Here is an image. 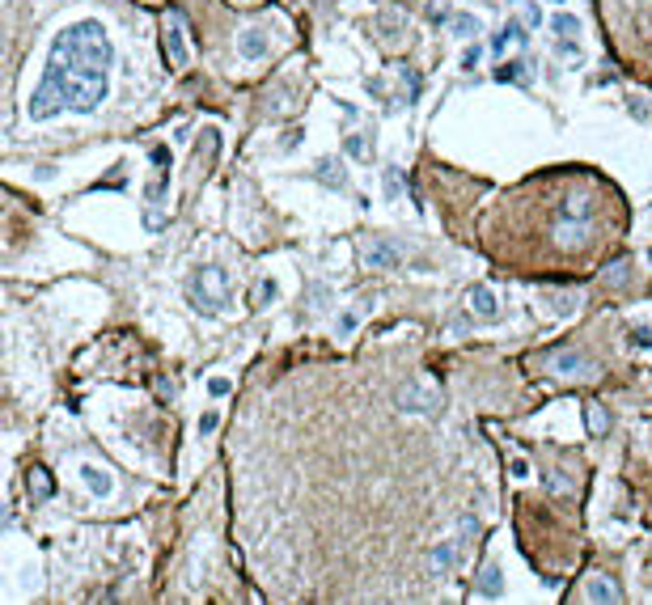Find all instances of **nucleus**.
<instances>
[{
    "label": "nucleus",
    "mask_w": 652,
    "mask_h": 605,
    "mask_svg": "<svg viewBox=\"0 0 652 605\" xmlns=\"http://www.w3.org/2000/svg\"><path fill=\"white\" fill-rule=\"evenodd\" d=\"M26 491H30V500H51V495H56V482H51V474L42 470V466H34L30 474H26Z\"/></svg>",
    "instance_id": "obj_9"
},
{
    "label": "nucleus",
    "mask_w": 652,
    "mask_h": 605,
    "mask_svg": "<svg viewBox=\"0 0 652 605\" xmlns=\"http://www.w3.org/2000/svg\"><path fill=\"white\" fill-rule=\"evenodd\" d=\"M216 140H221V136H216V132L208 127V132H203V140H199V148H195V161H199V165H203V161L216 152Z\"/></svg>",
    "instance_id": "obj_16"
},
{
    "label": "nucleus",
    "mask_w": 652,
    "mask_h": 605,
    "mask_svg": "<svg viewBox=\"0 0 652 605\" xmlns=\"http://www.w3.org/2000/svg\"><path fill=\"white\" fill-rule=\"evenodd\" d=\"M509 470H513V478H525V474H529V462H525V457H513Z\"/></svg>",
    "instance_id": "obj_29"
},
{
    "label": "nucleus",
    "mask_w": 652,
    "mask_h": 605,
    "mask_svg": "<svg viewBox=\"0 0 652 605\" xmlns=\"http://www.w3.org/2000/svg\"><path fill=\"white\" fill-rule=\"evenodd\" d=\"M115 47L102 22H72L56 34L47 55V72L30 97V119H51L60 110H98L111 93Z\"/></svg>",
    "instance_id": "obj_1"
},
{
    "label": "nucleus",
    "mask_w": 652,
    "mask_h": 605,
    "mask_svg": "<svg viewBox=\"0 0 652 605\" xmlns=\"http://www.w3.org/2000/svg\"><path fill=\"white\" fill-rule=\"evenodd\" d=\"M648 576H652V567H648Z\"/></svg>",
    "instance_id": "obj_36"
},
{
    "label": "nucleus",
    "mask_w": 652,
    "mask_h": 605,
    "mask_svg": "<svg viewBox=\"0 0 652 605\" xmlns=\"http://www.w3.org/2000/svg\"><path fill=\"white\" fill-rule=\"evenodd\" d=\"M496 77H500V81H517V85H525V68H521V64H504Z\"/></svg>",
    "instance_id": "obj_24"
},
{
    "label": "nucleus",
    "mask_w": 652,
    "mask_h": 605,
    "mask_svg": "<svg viewBox=\"0 0 652 605\" xmlns=\"http://www.w3.org/2000/svg\"><path fill=\"white\" fill-rule=\"evenodd\" d=\"M474 533H479V521H474V512H466V517H462V521H458V542H462V546H466V542H470V537H474Z\"/></svg>",
    "instance_id": "obj_19"
},
{
    "label": "nucleus",
    "mask_w": 652,
    "mask_h": 605,
    "mask_svg": "<svg viewBox=\"0 0 652 605\" xmlns=\"http://www.w3.org/2000/svg\"><path fill=\"white\" fill-rule=\"evenodd\" d=\"M352 330H356V313H343L339 317V335H352Z\"/></svg>",
    "instance_id": "obj_31"
},
{
    "label": "nucleus",
    "mask_w": 652,
    "mask_h": 605,
    "mask_svg": "<svg viewBox=\"0 0 652 605\" xmlns=\"http://www.w3.org/2000/svg\"><path fill=\"white\" fill-rule=\"evenodd\" d=\"M343 148H348V157H356V161H364V157H368L364 136H348V144H343Z\"/></svg>",
    "instance_id": "obj_22"
},
{
    "label": "nucleus",
    "mask_w": 652,
    "mask_h": 605,
    "mask_svg": "<svg viewBox=\"0 0 652 605\" xmlns=\"http://www.w3.org/2000/svg\"><path fill=\"white\" fill-rule=\"evenodd\" d=\"M81 478H85V487H89L93 495H102V500L115 491V478L106 474V470H98V466H81Z\"/></svg>",
    "instance_id": "obj_11"
},
{
    "label": "nucleus",
    "mask_w": 652,
    "mask_h": 605,
    "mask_svg": "<svg viewBox=\"0 0 652 605\" xmlns=\"http://www.w3.org/2000/svg\"><path fill=\"white\" fill-rule=\"evenodd\" d=\"M403 85H407V97L415 102V97H419V77H415V72H403Z\"/></svg>",
    "instance_id": "obj_26"
},
{
    "label": "nucleus",
    "mask_w": 652,
    "mask_h": 605,
    "mask_svg": "<svg viewBox=\"0 0 652 605\" xmlns=\"http://www.w3.org/2000/svg\"><path fill=\"white\" fill-rule=\"evenodd\" d=\"M267 301H276V280H258L254 288V305H267Z\"/></svg>",
    "instance_id": "obj_20"
},
{
    "label": "nucleus",
    "mask_w": 652,
    "mask_h": 605,
    "mask_svg": "<svg viewBox=\"0 0 652 605\" xmlns=\"http://www.w3.org/2000/svg\"><path fill=\"white\" fill-rule=\"evenodd\" d=\"M166 55H170V64L174 68H187L191 64V47H187V22L178 9L166 13Z\"/></svg>",
    "instance_id": "obj_5"
},
{
    "label": "nucleus",
    "mask_w": 652,
    "mask_h": 605,
    "mask_svg": "<svg viewBox=\"0 0 652 605\" xmlns=\"http://www.w3.org/2000/svg\"><path fill=\"white\" fill-rule=\"evenodd\" d=\"M360 262L373 267V271H394L403 258H398V250L390 242H360Z\"/></svg>",
    "instance_id": "obj_6"
},
{
    "label": "nucleus",
    "mask_w": 652,
    "mask_h": 605,
    "mask_svg": "<svg viewBox=\"0 0 652 605\" xmlns=\"http://www.w3.org/2000/svg\"><path fill=\"white\" fill-rule=\"evenodd\" d=\"M542 364H547L555 377H572V381H593L597 377V364L584 352H551Z\"/></svg>",
    "instance_id": "obj_4"
},
{
    "label": "nucleus",
    "mask_w": 652,
    "mask_h": 605,
    "mask_svg": "<svg viewBox=\"0 0 652 605\" xmlns=\"http://www.w3.org/2000/svg\"><path fill=\"white\" fill-rule=\"evenodd\" d=\"M584 597H589V601H623L619 584H614V580H606V576H589V584H584Z\"/></svg>",
    "instance_id": "obj_10"
},
{
    "label": "nucleus",
    "mask_w": 652,
    "mask_h": 605,
    "mask_svg": "<svg viewBox=\"0 0 652 605\" xmlns=\"http://www.w3.org/2000/svg\"><path fill=\"white\" fill-rule=\"evenodd\" d=\"M474 64H479V47H470V51L462 55V68H474Z\"/></svg>",
    "instance_id": "obj_33"
},
{
    "label": "nucleus",
    "mask_w": 652,
    "mask_h": 605,
    "mask_svg": "<svg viewBox=\"0 0 652 605\" xmlns=\"http://www.w3.org/2000/svg\"><path fill=\"white\" fill-rule=\"evenodd\" d=\"M631 339H635L639 347H652V330H635V335H631Z\"/></svg>",
    "instance_id": "obj_34"
},
{
    "label": "nucleus",
    "mask_w": 652,
    "mask_h": 605,
    "mask_svg": "<svg viewBox=\"0 0 652 605\" xmlns=\"http://www.w3.org/2000/svg\"><path fill=\"white\" fill-rule=\"evenodd\" d=\"M318 174H322V182H326V187H343V165H339L335 157L318 161Z\"/></svg>",
    "instance_id": "obj_15"
},
{
    "label": "nucleus",
    "mask_w": 652,
    "mask_h": 605,
    "mask_svg": "<svg viewBox=\"0 0 652 605\" xmlns=\"http://www.w3.org/2000/svg\"><path fill=\"white\" fill-rule=\"evenodd\" d=\"M187 292H191L195 309H203V313H225V309H229V275H225L221 267H195Z\"/></svg>",
    "instance_id": "obj_2"
},
{
    "label": "nucleus",
    "mask_w": 652,
    "mask_h": 605,
    "mask_svg": "<svg viewBox=\"0 0 652 605\" xmlns=\"http://www.w3.org/2000/svg\"><path fill=\"white\" fill-rule=\"evenodd\" d=\"M551 26H555V34H576V30H580V22H576L572 13H559Z\"/></svg>",
    "instance_id": "obj_21"
},
{
    "label": "nucleus",
    "mask_w": 652,
    "mask_h": 605,
    "mask_svg": "<svg viewBox=\"0 0 652 605\" xmlns=\"http://www.w3.org/2000/svg\"><path fill=\"white\" fill-rule=\"evenodd\" d=\"M394 402L398 411H411V415H437L441 411V390L428 381H407L394 390Z\"/></svg>",
    "instance_id": "obj_3"
},
{
    "label": "nucleus",
    "mask_w": 652,
    "mask_h": 605,
    "mask_svg": "<svg viewBox=\"0 0 652 605\" xmlns=\"http://www.w3.org/2000/svg\"><path fill=\"white\" fill-rule=\"evenodd\" d=\"M458 555H462V542H458V537H453V542H441V546H432L428 572H432V576H449L453 563H458Z\"/></svg>",
    "instance_id": "obj_7"
},
{
    "label": "nucleus",
    "mask_w": 652,
    "mask_h": 605,
    "mask_svg": "<svg viewBox=\"0 0 652 605\" xmlns=\"http://www.w3.org/2000/svg\"><path fill=\"white\" fill-rule=\"evenodd\" d=\"M606 280H610V284H623V280H627V258H614V262L606 267Z\"/></svg>",
    "instance_id": "obj_23"
},
{
    "label": "nucleus",
    "mask_w": 652,
    "mask_h": 605,
    "mask_svg": "<svg viewBox=\"0 0 652 605\" xmlns=\"http://www.w3.org/2000/svg\"><path fill=\"white\" fill-rule=\"evenodd\" d=\"M470 309L479 313V317H496V297H492V288H470Z\"/></svg>",
    "instance_id": "obj_13"
},
{
    "label": "nucleus",
    "mask_w": 652,
    "mask_h": 605,
    "mask_svg": "<svg viewBox=\"0 0 652 605\" xmlns=\"http://www.w3.org/2000/svg\"><path fill=\"white\" fill-rule=\"evenodd\" d=\"M504 34H509V38H513V42H525V30H521V26H517V22H509V30H504Z\"/></svg>",
    "instance_id": "obj_32"
},
{
    "label": "nucleus",
    "mask_w": 652,
    "mask_h": 605,
    "mask_svg": "<svg viewBox=\"0 0 652 605\" xmlns=\"http://www.w3.org/2000/svg\"><path fill=\"white\" fill-rule=\"evenodd\" d=\"M267 51H271V38H267V30L250 26V30H242V34H238V55H242V60H263Z\"/></svg>",
    "instance_id": "obj_8"
},
{
    "label": "nucleus",
    "mask_w": 652,
    "mask_h": 605,
    "mask_svg": "<svg viewBox=\"0 0 652 605\" xmlns=\"http://www.w3.org/2000/svg\"><path fill=\"white\" fill-rule=\"evenodd\" d=\"M479 592H483V597H500V592H504V576H500L496 563H487V567L479 572Z\"/></svg>",
    "instance_id": "obj_12"
},
{
    "label": "nucleus",
    "mask_w": 652,
    "mask_h": 605,
    "mask_svg": "<svg viewBox=\"0 0 652 605\" xmlns=\"http://www.w3.org/2000/svg\"><path fill=\"white\" fill-rule=\"evenodd\" d=\"M453 30H458V34H474L479 22H474V17H453Z\"/></svg>",
    "instance_id": "obj_25"
},
{
    "label": "nucleus",
    "mask_w": 652,
    "mask_h": 605,
    "mask_svg": "<svg viewBox=\"0 0 652 605\" xmlns=\"http://www.w3.org/2000/svg\"><path fill=\"white\" fill-rule=\"evenodd\" d=\"M584 423H589L593 436L610 432V415H606V407H602V402H589V407H584Z\"/></svg>",
    "instance_id": "obj_14"
},
{
    "label": "nucleus",
    "mask_w": 652,
    "mask_h": 605,
    "mask_svg": "<svg viewBox=\"0 0 652 605\" xmlns=\"http://www.w3.org/2000/svg\"><path fill=\"white\" fill-rule=\"evenodd\" d=\"M547 491H555V495H572L576 482H572L568 474H547Z\"/></svg>",
    "instance_id": "obj_18"
},
{
    "label": "nucleus",
    "mask_w": 652,
    "mask_h": 605,
    "mask_svg": "<svg viewBox=\"0 0 652 605\" xmlns=\"http://www.w3.org/2000/svg\"><path fill=\"white\" fill-rule=\"evenodd\" d=\"M398 187H403V182H398V170H386V195H390V199L398 195Z\"/></svg>",
    "instance_id": "obj_28"
},
{
    "label": "nucleus",
    "mask_w": 652,
    "mask_h": 605,
    "mask_svg": "<svg viewBox=\"0 0 652 605\" xmlns=\"http://www.w3.org/2000/svg\"><path fill=\"white\" fill-rule=\"evenodd\" d=\"M547 301L555 305V313H572L580 305V292H559V297H547Z\"/></svg>",
    "instance_id": "obj_17"
},
{
    "label": "nucleus",
    "mask_w": 652,
    "mask_h": 605,
    "mask_svg": "<svg viewBox=\"0 0 652 605\" xmlns=\"http://www.w3.org/2000/svg\"><path fill=\"white\" fill-rule=\"evenodd\" d=\"M208 390H212V394H216V398H225V394H229V381H225V377H216V381H212V385H208Z\"/></svg>",
    "instance_id": "obj_30"
},
{
    "label": "nucleus",
    "mask_w": 652,
    "mask_h": 605,
    "mask_svg": "<svg viewBox=\"0 0 652 605\" xmlns=\"http://www.w3.org/2000/svg\"><path fill=\"white\" fill-rule=\"evenodd\" d=\"M547 5H559V0H547Z\"/></svg>",
    "instance_id": "obj_35"
},
{
    "label": "nucleus",
    "mask_w": 652,
    "mask_h": 605,
    "mask_svg": "<svg viewBox=\"0 0 652 605\" xmlns=\"http://www.w3.org/2000/svg\"><path fill=\"white\" fill-rule=\"evenodd\" d=\"M216 423H221V419H216L212 411H208V415H199V436H208V432H216Z\"/></svg>",
    "instance_id": "obj_27"
}]
</instances>
